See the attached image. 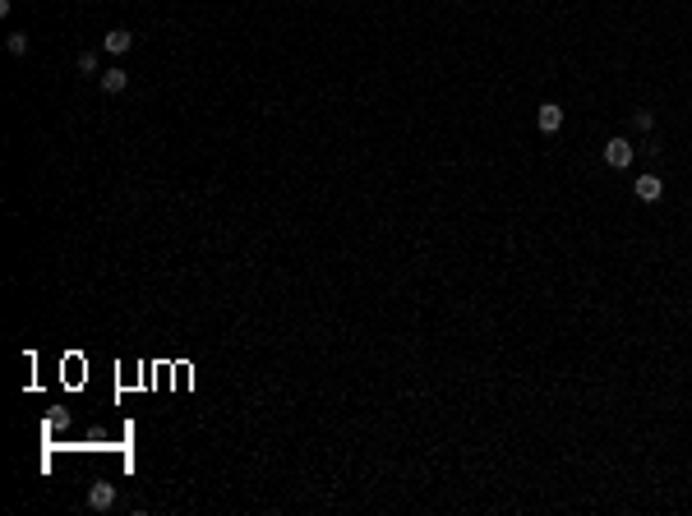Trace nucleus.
I'll return each mask as SVG.
<instances>
[{
	"mask_svg": "<svg viewBox=\"0 0 692 516\" xmlns=\"http://www.w3.org/2000/svg\"><path fill=\"white\" fill-rule=\"evenodd\" d=\"M536 125H540V134H558V129H563V107L545 102V107L536 111Z\"/></svg>",
	"mask_w": 692,
	"mask_h": 516,
	"instance_id": "nucleus-1",
	"label": "nucleus"
},
{
	"mask_svg": "<svg viewBox=\"0 0 692 516\" xmlns=\"http://www.w3.org/2000/svg\"><path fill=\"white\" fill-rule=\"evenodd\" d=\"M605 162H609V166H614V171L632 166V148H628V143H623V138H609V143H605Z\"/></svg>",
	"mask_w": 692,
	"mask_h": 516,
	"instance_id": "nucleus-2",
	"label": "nucleus"
},
{
	"mask_svg": "<svg viewBox=\"0 0 692 516\" xmlns=\"http://www.w3.org/2000/svg\"><path fill=\"white\" fill-rule=\"evenodd\" d=\"M111 502H116V484H107V480H97V484L88 488V507H92V512H107Z\"/></svg>",
	"mask_w": 692,
	"mask_h": 516,
	"instance_id": "nucleus-3",
	"label": "nucleus"
},
{
	"mask_svg": "<svg viewBox=\"0 0 692 516\" xmlns=\"http://www.w3.org/2000/svg\"><path fill=\"white\" fill-rule=\"evenodd\" d=\"M102 46H107L111 56H125V51L134 46V32H129V28H111L107 37H102Z\"/></svg>",
	"mask_w": 692,
	"mask_h": 516,
	"instance_id": "nucleus-4",
	"label": "nucleus"
},
{
	"mask_svg": "<svg viewBox=\"0 0 692 516\" xmlns=\"http://www.w3.org/2000/svg\"><path fill=\"white\" fill-rule=\"evenodd\" d=\"M637 198H642V203H660V198H664V180H660V175H642V180H637Z\"/></svg>",
	"mask_w": 692,
	"mask_h": 516,
	"instance_id": "nucleus-5",
	"label": "nucleus"
},
{
	"mask_svg": "<svg viewBox=\"0 0 692 516\" xmlns=\"http://www.w3.org/2000/svg\"><path fill=\"white\" fill-rule=\"evenodd\" d=\"M125 88H129V69H120V65H116V69H107V74H102V92H125Z\"/></svg>",
	"mask_w": 692,
	"mask_h": 516,
	"instance_id": "nucleus-6",
	"label": "nucleus"
},
{
	"mask_svg": "<svg viewBox=\"0 0 692 516\" xmlns=\"http://www.w3.org/2000/svg\"><path fill=\"white\" fill-rule=\"evenodd\" d=\"M5 46H10V56H28V32H10Z\"/></svg>",
	"mask_w": 692,
	"mask_h": 516,
	"instance_id": "nucleus-7",
	"label": "nucleus"
},
{
	"mask_svg": "<svg viewBox=\"0 0 692 516\" xmlns=\"http://www.w3.org/2000/svg\"><path fill=\"white\" fill-rule=\"evenodd\" d=\"M632 125H637L642 134H651V129H656V116H651V111H637V116H632Z\"/></svg>",
	"mask_w": 692,
	"mask_h": 516,
	"instance_id": "nucleus-8",
	"label": "nucleus"
},
{
	"mask_svg": "<svg viewBox=\"0 0 692 516\" xmlns=\"http://www.w3.org/2000/svg\"><path fill=\"white\" fill-rule=\"evenodd\" d=\"M78 69L92 74V69H97V51H83V56H78Z\"/></svg>",
	"mask_w": 692,
	"mask_h": 516,
	"instance_id": "nucleus-9",
	"label": "nucleus"
}]
</instances>
